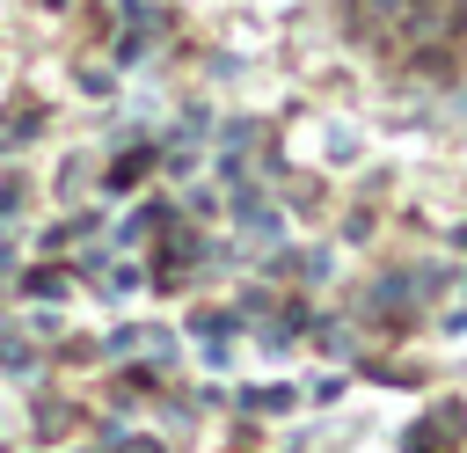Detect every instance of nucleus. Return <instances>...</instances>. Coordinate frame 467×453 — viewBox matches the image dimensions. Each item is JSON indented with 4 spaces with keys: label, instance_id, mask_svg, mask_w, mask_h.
Instances as JSON below:
<instances>
[{
    "label": "nucleus",
    "instance_id": "f257e3e1",
    "mask_svg": "<svg viewBox=\"0 0 467 453\" xmlns=\"http://www.w3.org/2000/svg\"><path fill=\"white\" fill-rule=\"evenodd\" d=\"M22 292H36V300H58V292H66V278H58V270H29V278H22Z\"/></svg>",
    "mask_w": 467,
    "mask_h": 453
},
{
    "label": "nucleus",
    "instance_id": "f03ea898",
    "mask_svg": "<svg viewBox=\"0 0 467 453\" xmlns=\"http://www.w3.org/2000/svg\"><path fill=\"white\" fill-rule=\"evenodd\" d=\"M139 168H146V153H124V161L109 168V183H139Z\"/></svg>",
    "mask_w": 467,
    "mask_h": 453
}]
</instances>
